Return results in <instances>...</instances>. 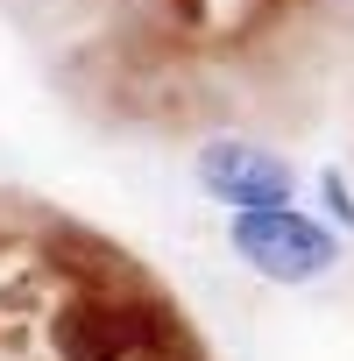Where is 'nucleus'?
I'll return each instance as SVG.
<instances>
[{
    "instance_id": "1",
    "label": "nucleus",
    "mask_w": 354,
    "mask_h": 361,
    "mask_svg": "<svg viewBox=\"0 0 354 361\" xmlns=\"http://www.w3.org/2000/svg\"><path fill=\"white\" fill-rule=\"evenodd\" d=\"M227 248L241 269H255L262 283H326L340 269V234L298 206H262V213H227Z\"/></svg>"
},
{
    "instance_id": "2",
    "label": "nucleus",
    "mask_w": 354,
    "mask_h": 361,
    "mask_svg": "<svg viewBox=\"0 0 354 361\" xmlns=\"http://www.w3.org/2000/svg\"><path fill=\"white\" fill-rule=\"evenodd\" d=\"M163 312L156 305H128V298H71L50 319V347L57 361H156L163 340Z\"/></svg>"
},
{
    "instance_id": "3",
    "label": "nucleus",
    "mask_w": 354,
    "mask_h": 361,
    "mask_svg": "<svg viewBox=\"0 0 354 361\" xmlns=\"http://www.w3.org/2000/svg\"><path fill=\"white\" fill-rule=\"evenodd\" d=\"M192 170H199L206 199L227 206V213H262V206H291V199H298V170H291L276 149L241 142V135L206 142V149L192 156Z\"/></svg>"
},
{
    "instance_id": "4",
    "label": "nucleus",
    "mask_w": 354,
    "mask_h": 361,
    "mask_svg": "<svg viewBox=\"0 0 354 361\" xmlns=\"http://www.w3.org/2000/svg\"><path fill=\"white\" fill-rule=\"evenodd\" d=\"M319 192H326L333 227H340V234H354V192H347V177H340V170H326V177H319Z\"/></svg>"
}]
</instances>
